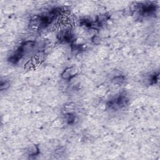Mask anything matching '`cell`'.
<instances>
[{"mask_svg":"<svg viewBox=\"0 0 160 160\" xmlns=\"http://www.w3.org/2000/svg\"><path fill=\"white\" fill-rule=\"evenodd\" d=\"M156 11V6L154 4H145L142 5L141 8V11L142 14L149 15L152 14Z\"/></svg>","mask_w":160,"mask_h":160,"instance_id":"obj_1","label":"cell"},{"mask_svg":"<svg viewBox=\"0 0 160 160\" xmlns=\"http://www.w3.org/2000/svg\"><path fill=\"white\" fill-rule=\"evenodd\" d=\"M78 69L76 68L71 67L66 69L62 74V77L64 79H71L78 73Z\"/></svg>","mask_w":160,"mask_h":160,"instance_id":"obj_2","label":"cell"},{"mask_svg":"<svg viewBox=\"0 0 160 160\" xmlns=\"http://www.w3.org/2000/svg\"><path fill=\"white\" fill-rule=\"evenodd\" d=\"M75 120V116L72 114H68L67 115V121L69 124L73 122Z\"/></svg>","mask_w":160,"mask_h":160,"instance_id":"obj_3","label":"cell"}]
</instances>
